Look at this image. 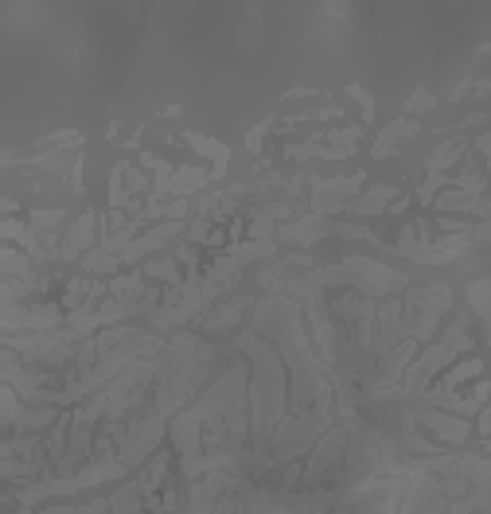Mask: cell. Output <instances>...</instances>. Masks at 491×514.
I'll use <instances>...</instances> for the list:
<instances>
[{"instance_id":"7a4b0ae2","label":"cell","mask_w":491,"mask_h":514,"mask_svg":"<svg viewBox=\"0 0 491 514\" xmlns=\"http://www.w3.org/2000/svg\"><path fill=\"white\" fill-rule=\"evenodd\" d=\"M480 366H483V363H476V358H472V363H464V366H456L452 374H444V386H456V382H464V378L480 374Z\"/></svg>"},{"instance_id":"6da1fadb","label":"cell","mask_w":491,"mask_h":514,"mask_svg":"<svg viewBox=\"0 0 491 514\" xmlns=\"http://www.w3.org/2000/svg\"><path fill=\"white\" fill-rule=\"evenodd\" d=\"M386 199H390V191H386V188H378V191H371V195H367L363 203H355L351 210H363V215H371V210H378V207H383Z\"/></svg>"}]
</instances>
